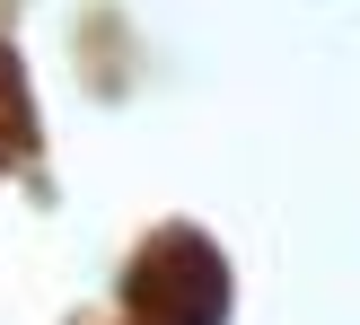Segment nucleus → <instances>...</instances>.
<instances>
[{
	"instance_id": "obj_1",
	"label": "nucleus",
	"mask_w": 360,
	"mask_h": 325,
	"mask_svg": "<svg viewBox=\"0 0 360 325\" xmlns=\"http://www.w3.org/2000/svg\"><path fill=\"white\" fill-rule=\"evenodd\" d=\"M132 317L141 325H229V264L211 238L167 229L132 264Z\"/></svg>"
}]
</instances>
